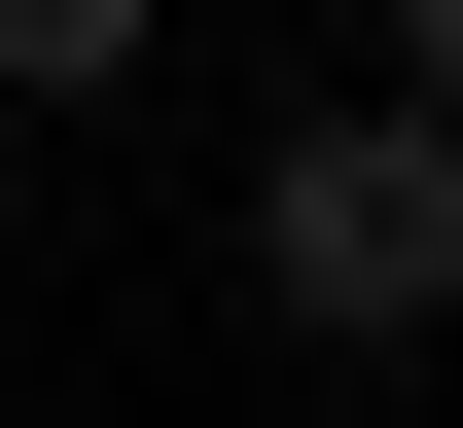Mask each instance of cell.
<instances>
[{
	"mask_svg": "<svg viewBox=\"0 0 463 428\" xmlns=\"http://www.w3.org/2000/svg\"><path fill=\"white\" fill-rule=\"evenodd\" d=\"M392 71H428V108H463V0H392Z\"/></svg>",
	"mask_w": 463,
	"mask_h": 428,
	"instance_id": "cell-3",
	"label": "cell"
},
{
	"mask_svg": "<svg viewBox=\"0 0 463 428\" xmlns=\"http://www.w3.org/2000/svg\"><path fill=\"white\" fill-rule=\"evenodd\" d=\"M143 36H178V0H0V108H108Z\"/></svg>",
	"mask_w": 463,
	"mask_h": 428,
	"instance_id": "cell-2",
	"label": "cell"
},
{
	"mask_svg": "<svg viewBox=\"0 0 463 428\" xmlns=\"http://www.w3.org/2000/svg\"><path fill=\"white\" fill-rule=\"evenodd\" d=\"M250 321H321V357H428L463 321V108L428 71H356V108L250 143Z\"/></svg>",
	"mask_w": 463,
	"mask_h": 428,
	"instance_id": "cell-1",
	"label": "cell"
}]
</instances>
